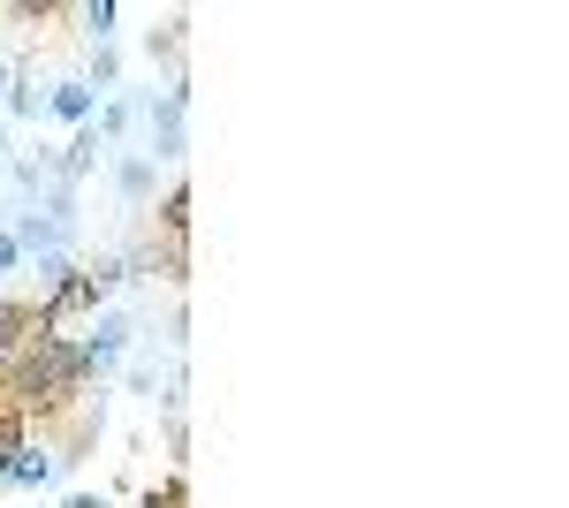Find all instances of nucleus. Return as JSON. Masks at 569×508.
I'll list each match as a JSON object with an SVG mask.
<instances>
[{"label": "nucleus", "instance_id": "obj_5", "mask_svg": "<svg viewBox=\"0 0 569 508\" xmlns=\"http://www.w3.org/2000/svg\"><path fill=\"white\" fill-rule=\"evenodd\" d=\"M46 114L61 129H91V114H99V91L84 84V77H61V84H46Z\"/></svg>", "mask_w": 569, "mask_h": 508}, {"label": "nucleus", "instance_id": "obj_10", "mask_svg": "<svg viewBox=\"0 0 569 508\" xmlns=\"http://www.w3.org/2000/svg\"><path fill=\"white\" fill-rule=\"evenodd\" d=\"M61 508H107V494H69Z\"/></svg>", "mask_w": 569, "mask_h": 508}, {"label": "nucleus", "instance_id": "obj_2", "mask_svg": "<svg viewBox=\"0 0 569 508\" xmlns=\"http://www.w3.org/2000/svg\"><path fill=\"white\" fill-rule=\"evenodd\" d=\"M130 341H137L130 311H99V319H91V335L77 341V372H84V380H107V372L130 357Z\"/></svg>", "mask_w": 569, "mask_h": 508}, {"label": "nucleus", "instance_id": "obj_7", "mask_svg": "<svg viewBox=\"0 0 569 508\" xmlns=\"http://www.w3.org/2000/svg\"><path fill=\"white\" fill-rule=\"evenodd\" d=\"M77 23L91 31V46H114V23H122V8H114V0H91V8H77Z\"/></svg>", "mask_w": 569, "mask_h": 508}, {"label": "nucleus", "instance_id": "obj_9", "mask_svg": "<svg viewBox=\"0 0 569 508\" xmlns=\"http://www.w3.org/2000/svg\"><path fill=\"white\" fill-rule=\"evenodd\" d=\"M16 273H23V243H16V236H8V228H0V289H8V281H16Z\"/></svg>", "mask_w": 569, "mask_h": 508}, {"label": "nucleus", "instance_id": "obj_6", "mask_svg": "<svg viewBox=\"0 0 569 508\" xmlns=\"http://www.w3.org/2000/svg\"><path fill=\"white\" fill-rule=\"evenodd\" d=\"M0 99H8V122H39V114H46V84L31 77V69H16Z\"/></svg>", "mask_w": 569, "mask_h": 508}, {"label": "nucleus", "instance_id": "obj_12", "mask_svg": "<svg viewBox=\"0 0 569 508\" xmlns=\"http://www.w3.org/2000/svg\"><path fill=\"white\" fill-rule=\"evenodd\" d=\"M8 160H16V152H8V122H0V168H8Z\"/></svg>", "mask_w": 569, "mask_h": 508}, {"label": "nucleus", "instance_id": "obj_1", "mask_svg": "<svg viewBox=\"0 0 569 508\" xmlns=\"http://www.w3.org/2000/svg\"><path fill=\"white\" fill-rule=\"evenodd\" d=\"M182 114H190V84H168L160 91V99H144V160H152V168H176L182 152H190V145H182Z\"/></svg>", "mask_w": 569, "mask_h": 508}, {"label": "nucleus", "instance_id": "obj_3", "mask_svg": "<svg viewBox=\"0 0 569 508\" xmlns=\"http://www.w3.org/2000/svg\"><path fill=\"white\" fill-rule=\"evenodd\" d=\"M61 478V456L46 440H16L0 448V494H31V486H53Z\"/></svg>", "mask_w": 569, "mask_h": 508}, {"label": "nucleus", "instance_id": "obj_8", "mask_svg": "<svg viewBox=\"0 0 569 508\" xmlns=\"http://www.w3.org/2000/svg\"><path fill=\"white\" fill-rule=\"evenodd\" d=\"M91 91H114L122 84V53H114V46H91V77H84Z\"/></svg>", "mask_w": 569, "mask_h": 508}, {"label": "nucleus", "instance_id": "obj_4", "mask_svg": "<svg viewBox=\"0 0 569 508\" xmlns=\"http://www.w3.org/2000/svg\"><path fill=\"white\" fill-rule=\"evenodd\" d=\"M107 168H114V198H122L130 212H144L152 198H160V168H152L144 152H114Z\"/></svg>", "mask_w": 569, "mask_h": 508}, {"label": "nucleus", "instance_id": "obj_11", "mask_svg": "<svg viewBox=\"0 0 569 508\" xmlns=\"http://www.w3.org/2000/svg\"><path fill=\"white\" fill-rule=\"evenodd\" d=\"M8 77H16V61H8V53H0V91H8Z\"/></svg>", "mask_w": 569, "mask_h": 508}]
</instances>
